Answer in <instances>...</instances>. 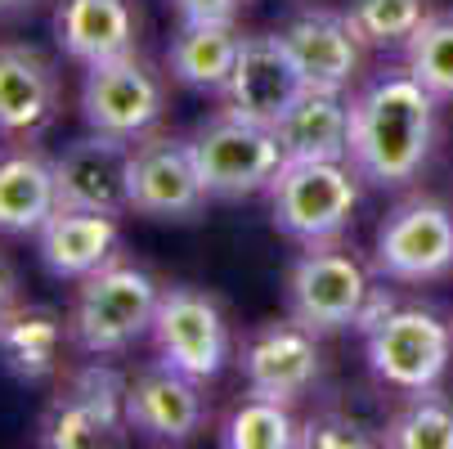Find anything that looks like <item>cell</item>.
Masks as SVG:
<instances>
[{"label":"cell","mask_w":453,"mask_h":449,"mask_svg":"<svg viewBox=\"0 0 453 449\" xmlns=\"http://www.w3.org/2000/svg\"><path fill=\"white\" fill-rule=\"evenodd\" d=\"M435 95L409 73L386 68L350 90V166L364 184L409 189L435 149Z\"/></svg>","instance_id":"obj_1"},{"label":"cell","mask_w":453,"mask_h":449,"mask_svg":"<svg viewBox=\"0 0 453 449\" xmlns=\"http://www.w3.org/2000/svg\"><path fill=\"white\" fill-rule=\"evenodd\" d=\"M162 301V283L126 256L108 261L77 283L73 310H68V333L73 346L90 360L126 355L135 342L153 333V314Z\"/></svg>","instance_id":"obj_2"},{"label":"cell","mask_w":453,"mask_h":449,"mask_svg":"<svg viewBox=\"0 0 453 449\" xmlns=\"http://www.w3.org/2000/svg\"><path fill=\"white\" fill-rule=\"evenodd\" d=\"M364 175L350 162H283L270 184L274 229L301 247L337 243L359 212Z\"/></svg>","instance_id":"obj_3"},{"label":"cell","mask_w":453,"mask_h":449,"mask_svg":"<svg viewBox=\"0 0 453 449\" xmlns=\"http://www.w3.org/2000/svg\"><path fill=\"white\" fill-rule=\"evenodd\" d=\"M188 144H193V158H198L207 194L225 198V203H238V198H251V194H270L274 175L288 162L274 126L238 117L229 108L203 117L198 126H193Z\"/></svg>","instance_id":"obj_4"},{"label":"cell","mask_w":453,"mask_h":449,"mask_svg":"<svg viewBox=\"0 0 453 449\" xmlns=\"http://www.w3.org/2000/svg\"><path fill=\"white\" fill-rule=\"evenodd\" d=\"M126 382L112 364H86L58 382V391L36 418V445L45 449H99L117 445L126 422Z\"/></svg>","instance_id":"obj_5"},{"label":"cell","mask_w":453,"mask_h":449,"mask_svg":"<svg viewBox=\"0 0 453 449\" xmlns=\"http://www.w3.org/2000/svg\"><path fill=\"white\" fill-rule=\"evenodd\" d=\"M364 342L368 368L381 387L400 396L431 391L453 360V319H440L431 306H395Z\"/></svg>","instance_id":"obj_6"},{"label":"cell","mask_w":453,"mask_h":449,"mask_svg":"<svg viewBox=\"0 0 453 449\" xmlns=\"http://www.w3.org/2000/svg\"><path fill=\"white\" fill-rule=\"evenodd\" d=\"M368 288H372V279H368L364 261L350 247H342V238L314 243L288 270V314L319 337H333L346 329L355 333V319H359Z\"/></svg>","instance_id":"obj_7"},{"label":"cell","mask_w":453,"mask_h":449,"mask_svg":"<svg viewBox=\"0 0 453 449\" xmlns=\"http://www.w3.org/2000/svg\"><path fill=\"white\" fill-rule=\"evenodd\" d=\"M372 270L391 283H435L453 275V207L431 194H409L381 216Z\"/></svg>","instance_id":"obj_8"},{"label":"cell","mask_w":453,"mask_h":449,"mask_svg":"<svg viewBox=\"0 0 453 449\" xmlns=\"http://www.w3.org/2000/svg\"><path fill=\"white\" fill-rule=\"evenodd\" d=\"M166 112V81L153 63L131 50L104 63H90L81 77V117L90 131L117 135V140H140Z\"/></svg>","instance_id":"obj_9"},{"label":"cell","mask_w":453,"mask_h":449,"mask_svg":"<svg viewBox=\"0 0 453 449\" xmlns=\"http://www.w3.org/2000/svg\"><path fill=\"white\" fill-rule=\"evenodd\" d=\"M149 337H153V351L162 364L198 377V382H216L234 355L220 301L203 288H188V283L162 288Z\"/></svg>","instance_id":"obj_10"},{"label":"cell","mask_w":453,"mask_h":449,"mask_svg":"<svg viewBox=\"0 0 453 449\" xmlns=\"http://www.w3.org/2000/svg\"><path fill=\"white\" fill-rule=\"evenodd\" d=\"M126 189H131V212L135 216L171 221V225L193 221L211 198L188 135H166V131H149L131 144Z\"/></svg>","instance_id":"obj_11"},{"label":"cell","mask_w":453,"mask_h":449,"mask_svg":"<svg viewBox=\"0 0 453 449\" xmlns=\"http://www.w3.org/2000/svg\"><path fill=\"white\" fill-rule=\"evenodd\" d=\"M238 368H242L247 391L296 405V400H305L319 387V377H323L319 333L296 324L292 314L288 319H270V324H261L242 342Z\"/></svg>","instance_id":"obj_12"},{"label":"cell","mask_w":453,"mask_h":449,"mask_svg":"<svg viewBox=\"0 0 453 449\" xmlns=\"http://www.w3.org/2000/svg\"><path fill=\"white\" fill-rule=\"evenodd\" d=\"M296 68L305 77V86L314 90H355L364 77V54L368 45L355 36L346 10H328V5H301L288 14V23L279 27Z\"/></svg>","instance_id":"obj_13"},{"label":"cell","mask_w":453,"mask_h":449,"mask_svg":"<svg viewBox=\"0 0 453 449\" xmlns=\"http://www.w3.org/2000/svg\"><path fill=\"white\" fill-rule=\"evenodd\" d=\"M301 90H305V77L296 68V58H292L283 32H247L220 99L238 117L274 126L301 99Z\"/></svg>","instance_id":"obj_14"},{"label":"cell","mask_w":453,"mask_h":449,"mask_svg":"<svg viewBox=\"0 0 453 449\" xmlns=\"http://www.w3.org/2000/svg\"><path fill=\"white\" fill-rule=\"evenodd\" d=\"M207 382L171 364H149L126 382V422L153 445H188L207 427Z\"/></svg>","instance_id":"obj_15"},{"label":"cell","mask_w":453,"mask_h":449,"mask_svg":"<svg viewBox=\"0 0 453 449\" xmlns=\"http://www.w3.org/2000/svg\"><path fill=\"white\" fill-rule=\"evenodd\" d=\"M126 171H131V140H117V135H104V131H90V135L73 140L54 158L58 207L108 212V216L131 212Z\"/></svg>","instance_id":"obj_16"},{"label":"cell","mask_w":453,"mask_h":449,"mask_svg":"<svg viewBox=\"0 0 453 449\" xmlns=\"http://www.w3.org/2000/svg\"><path fill=\"white\" fill-rule=\"evenodd\" d=\"M63 108L58 68L23 41H0V140L36 144Z\"/></svg>","instance_id":"obj_17"},{"label":"cell","mask_w":453,"mask_h":449,"mask_svg":"<svg viewBox=\"0 0 453 449\" xmlns=\"http://www.w3.org/2000/svg\"><path fill=\"white\" fill-rule=\"evenodd\" d=\"M54 41L73 63L90 68V63L140 50V14L131 0H58Z\"/></svg>","instance_id":"obj_18"},{"label":"cell","mask_w":453,"mask_h":449,"mask_svg":"<svg viewBox=\"0 0 453 449\" xmlns=\"http://www.w3.org/2000/svg\"><path fill=\"white\" fill-rule=\"evenodd\" d=\"M73 342L68 319L54 306L36 301H14L0 314V364L23 387H41V382L58 377L63 368V346Z\"/></svg>","instance_id":"obj_19"},{"label":"cell","mask_w":453,"mask_h":449,"mask_svg":"<svg viewBox=\"0 0 453 449\" xmlns=\"http://www.w3.org/2000/svg\"><path fill=\"white\" fill-rule=\"evenodd\" d=\"M274 131L288 162H350V95L305 86Z\"/></svg>","instance_id":"obj_20"},{"label":"cell","mask_w":453,"mask_h":449,"mask_svg":"<svg viewBox=\"0 0 453 449\" xmlns=\"http://www.w3.org/2000/svg\"><path fill=\"white\" fill-rule=\"evenodd\" d=\"M36 256L54 279L81 283L86 275H95L108 261V256H117V216L58 207L36 229Z\"/></svg>","instance_id":"obj_21"},{"label":"cell","mask_w":453,"mask_h":449,"mask_svg":"<svg viewBox=\"0 0 453 449\" xmlns=\"http://www.w3.org/2000/svg\"><path fill=\"white\" fill-rule=\"evenodd\" d=\"M242 50V32L234 19H180V32L166 45V68L180 86L220 95Z\"/></svg>","instance_id":"obj_22"},{"label":"cell","mask_w":453,"mask_h":449,"mask_svg":"<svg viewBox=\"0 0 453 449\" xmlns=\"http://www.w3.org/2000/svg\"><path fill=\"white\" fill-rule=\"evenodd\" d=\"M54 212V158L32 144L0 149V234H36Z\"/></svg>","instance_id":"obj_23"},{"label":"cell","mask_w":453,"mask_h":449,"mask_svg":"<svg viewBox=\"0 0 453 449\" xmlns=\"http://www.w3.org/2000/svg\"><path fill=\"white\" fill-rule=\"evenodd\" d=\"M377 445L386 449H453V400L431 391H409L404 405L381 422Z\"/></svg>","instance_id":"obj_24"},{"label":"cell","mask_w":453,"mask_h":449,"mask_svg":"<svg viewBox=\"0 0 453 449\" xmlns=\"http://www.w3.org/2000/svg\"><path fill=\"white\" fill-rule=\"evenodd\" d=\"M301 436V418H292L288 400L274 396H247L220 422V445L229 449H292Z\"/></svg>","instance_id":"obj_25"},{"label":"cell","mask_w":453,"mask_h":449,"mask_svg":"<svg viewBox=\"0 0 453 449\" xmlns=\"http://www.w3.org/2000/svg\"><path fill=\"white\" fill-rule=\"evenodd\" d=\"M431 10H435L431 0H350L346 19L368 50L386 54V50H404Z\"/></svg>","instance_id":"obj_26"},{"label":"cell","mask_w":453,"mask_h":449,"mask_svg":"<svg viewBox=\"0 0 453 449\" xmlns=\"http://www.w3.org/2000/svg\"><path fill=\"white\" fill-rule=\"evenodd\" d=\"M404 68L435 95L453 99V10H431L404 45Z\"/></svg>","instance_id":"obj_27"},{"label":"cell","mask_w":453,"mask_h":449,"mask_svg":"<svg viewBox=\"0 0 453 449\" xmlns=\"http://www.w3.org/2000/svg\"><path fill=\"white\" fill-rule=\"evenodd\" d=\"M296 445H305V449H364V445H377V436H368V427L346 409H319V414L301 418Z\"/></svg>","instance_id":"obj_28"},{"label":"cell","mask_w":453,"mask_h":449,"mask_svg":"<svg viewBox=\"0 0 453 449\" xmlns=\"http://www.w3.org/2000/svg\"><path fill=\"white\" fill-rule=\"evenodd\" d=\"M386 283H391V279H386ZM386 283L372 279V288H368V297H364V306H359V319H355V333H359V337H368V333L381 324V319L400 306L395 288H386Z\"/></svg>","instance_id":"obj_29"},{"label":"cell","mask_w":453,"mask_h":449,"mask_svg":"<svg viewBox=\"0 0 453 449\" xmlns=\"http://www.w3.org/2000/svg\"><path fill=\"white\" fill-rule=\"evenodd\" d=\"M180 19H238L247 0H171Z\"/></svg>","instance_id":"obj_30"},{"label":"cell","mask_w":453,"mask_h":449,"mask_svg":"<svg viewBox=\"0 0 453 449\" xmlns=\"http://www.w3.org/2000/svg\"><path fill=\"white\" fill-rule=\"evenodd\" d=\"M19 301V279H14V270H10V261L0 256V314H5L10 306Z\"/></svg>","instance_id":"obj_31"},{"label":"cell","mask_w":453,"mask_h":449,"mask_svg":"<svg viewBox=\"0 0 453 449\" xmlns=\"http://www.w3.org/2000/svg\"><path fill=\"white\" fill-rule=\"evenodd\" d=\"M32 5H36V0H0V19H5V14H23Z\"/></svg>","instance_id":"obj_32"}]
</instances>
